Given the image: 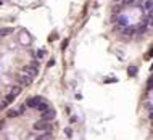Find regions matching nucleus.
Instances as JSON below:
<instances>
[{
  "mask_svg": "<svg viewBox=\"0 0 153 140\" xmlns=\"http://www.w3.org/2000/svg\"><path fill=\"white\" fill-rule=\"evenodd\" d=\"M16 116H20L18 110H15V111H10V113H8V118H16Z\"/></svg>",
  "mask_w": 153,
  "mask_h": 140,
  "instance_id": "6e6552de",
  "label": "nucleus"
},
{
  "mask_svg": "<svg viewBox=\"0 0 153 140\" xmlns=\"http://www.w3.org/2000/svg\"><path fill=\"white\" fill-rule=\"evenodd\" d=\"M53 118H55V111H53V110H48V111H44V113H42V121H45V122L52 121Z\"/></svg>",
  "mask_w": 153,
  "mask_h": 140,
  "instance_id": "7ed1b4c3",
  "label": "nucleus"
},
{
  "mask_svg": "<svg viewBox=\"0 0 153 140\" xmlns=\"http://www.w3.org/2000/svg\"><path fill=\"white\" fill-rule=\"evenodd\" d=\"M37 110H39L40 113H44V111H48L50 108H48V105H47V103H45V102H42V103H40V105H39V106H37Z\"/></svg>",
  "mask_w": 153,
  "mask_h": 140,
  "instance_id": "39448f33",
  "label": "nucleus"
},
{
  "mask_svg": "<svg viewBox=\"0 0 153 140\" xmlns=\"http://www.w3.org/2000/svg\"><path fill=\"white\" fill-rule=\"evenodd\" d=\"M64 134H66V137H71L72 135V131L69 127H66V129H64Z\"/></svg>",
  "mask_w": 153,
  "mask_h": 140,
  "instance_id": "9d476101",
  "label": "nucleus"
},
{
  "mask_svg": "<svg viewBox=\"0 0 153 140\" xmlns=\"http://www.w3.org/2000/svg\"><path fill=\"white\" fill-rule=\"evenodd\" d=\"M12 32V29H0V36H7Z\"/></svg>",
  "mask_w": 153,
  "mask_h": 140,
  "instance_id": "1a4fd4ad",
  "label": "nucleus"
},
{
  "mask_svg": "<svg viewBox=\"0 0 153 140\" xmlns=\"http://www.w3.org/2000/svg\"><path fill=\"white\" fill-rule=\"evenodd\" d=\"M37 140H53V139H52V135H50V132H47V134L44 132L42 135H39V139H37Z\"/></svg>",
  "mask_w": 153,
  "mask_h": 140,
  "instance_id": "423d86ee",
  "label": "nucleus"
},
{
  "mask_svg": "<svg viewBox=\"0 0 153 140\" xmlns=\"http://www.w3.org/2000/svg\"><path fill=\"white\" fill-rule=\"evenodd\" d=\"M42 102H44V100L40 98V97H32V98H29L28 102H26V106H29V108H37Z\"/></svg>",
  "mask_w": 153,
  "mask_h": 140,
  "instance_id": "f03ea898",
  "label": "nucleus"
},
{
  "mask_svg": "<svg viewBox=\"0 0 153 140\" xmlns=\"http://www.w3.org/2000/svg\"><path fill=\"white\" fill-rule=\"evenodd\" d=\"M152 0H145L144 2V11L148 15V16H152Z\"/></svg>",
  "mask_w": 153,
  "mask_h": 140,
  "instance_id": "20e7f679",
  "label": "nucleus"
},
{
  "mask_svg": "<svg viewBox=\"0 0 153 140\" xmlns=\"http://www.w3.org/2000/svg\"><path fill=\"white\" fill-rule=\"evenodd\" d=\"M37 57H39V58H44V57H45V50H39V52H37Z\"/></svg>",
  "mask_w": 153,
  "mask_h": 140,
  "instance_id": "9b49d317",
  "label": "nucleus"
},
{
  "mask_svg": "<svg viewBox=\"0 0 153 140\" xmlns=\"http://www.w3.org/2000/svg\"><path fill=\"white\" fill-rule=\"evenodd\" d=\"M34 131H42V132H50L52 131V126H50V122H45V121H42L40 119L39 122H36L34 124Z\"/></svg>",
  "mask_w": 153,
  "mask_h": 140,
  "instance_id": "f257e3e1",
  "label": "nucleus"
},
{
  "mask_svg": "<svg viewBox=\"0 0 153 140\" xmlns=\"http://www.w3.org/2000/svg\"><path fill=\"white\" fill-rule=\"evenodd\" d=\"M129 76H135L137 74V68H135V66H129Z\"/></svg>",
  "mask_w": 153,
  "mask_h": 140,
  "instance_id": "0eeeda50",
  "label": "nucleus"
}]
</instances>
